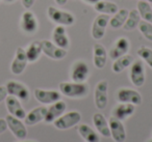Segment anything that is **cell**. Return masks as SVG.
I'll use <instances>...</instances> for the list:
<instances>
[{"mask_svg":"<svg viewBox=\"0 0 152 142\" xmlns=\"http://www.w3.org/2000/svg\"><path fill=\"white\" fill-rule=\"evenodd\" d=\"M58 87L61 94L71 99H81L89 93V86L85 82H61L59 83Z\"/></svg>","mask_w":152,"mask_h":142,"instance_id":"1","label":"cell"},{"mask_svg":"<svg viewBox=\"0 0 152 142\" xmlns=\"http://www.w3.org/2000/svg\"><path fill=\"white\" fill-rule=\"evenodd\" d=\"M47 15L50 18L51 21L56 23L57 25H63V26H71L75 22V18L69 12H65L58 9L56 7H49L47 9Z\"/></svg>","mask_w":152,"mask_h":142,"instance_id":"2","label":"cell"},{"mask_svg":"<svg viewBox=\"0 0 152 142\" xmlns=\"http://www.w3.org/2000/svg\"><path fill=\"white\" fill-rule=\"evenodd\" d=\"M81 120V115L77 111H71L66 114H63L57 119L53 121V125L58 130H68L74 125H78Z\"/></svg>","mask_w":152,"mask_h":142,"instance_id":"3","label":"cell"},{"mask_svg":"<svg viewBox=\"0 0 152 142\" xmlns=\"http://www.w3.org/2000/svg\"><path fill=\"white\" fill-rule=\"evenodd\" d=\"M107 89H108V82L106 80L99 81L95 87L94 101H95V106L99 110H103L106 107V105H107L108 102Z\"/></svg>","mask_w":152,"mask_h":142,"instance_id":"4","label":"cell"},{"mask_svg":"<svg viewBox=\"0 0 152 142\" xmlns=\"http://www.w3.org/2000/svg\"><path fill=\"white\" fill-rule=\"evenodd\" d=\"M5 120L7 123V128L16 138L22 140L27 137V129H26L25 125L21 121V119L9 114L5 117Z\"/></svg>","mask_w":152,"mask_h":142,"instance_id":"5","label":"cell"},{"mask_svg":"<svg viewBox=\"0 0 152 142\" xmlns=\"http://www.w3.org/2000/svg\"><path fill=\"white\" fill-rule=\"evenodd\" d=\"M7 90V94L16 96L18 100L27 102L29 100V90L24 84L17 81H9L5 85Z\"/></svg>","mask_w":152,"mask_h":142,"instance_id":"6","label":"cell"},{"mask_svg":"<svg viewBox=\"0 0 152 142\" xmlns=\"http://www.w3.org/2000/svg\"><path fill=\"white\" fill-rule=\"evenodd\" d=\"M41 46H42V52L44 53L46 56L49 58L54 59V60H59L63 59L67 55V50L63 48L57 47L54 43L50 42V41H41Z\"/></svg>","mask_w":152,"mask_h":142,"instance_id":"7","label":"cell"},{"mask_svg":"<svg viewBox=\"0 0 152 142\" xmlns=\"http://www.w3.org/2000/svg\"><path fill=\"white\" fill-rule=\"evenodd\" d=\"M90 69L88 64L83 60H78L73 63L71 69V79L73 82L83 83L89 78Z\"/></svg>","mask_w":152,"mask_h":142,"instance_id":"8","label":"cell"},{"mask_svg":"<svg viewBox=\"0 0 152 142\" xmlns=\"http://www.w3.org/2000/svg\"><path fill=\"white\" fill-rule=\"evenodd\" d=\"M117 100L120 103L132 104L134 106H139L142 104V96L137 90L130 88H122L117 93Z\"/></svg>","mask_w":152,"mask_h":142,"instance_id":"9","label":"cell"},{"mask_svg":"<svg viewBox=\"0 0 152 142\" xmlns=\"http://www.w3.org/2000/svg\"><path fill=\"white\" fill-rule=\"evenodd\" d=\"M110 16L107 15H101L97 16L95 18L93 22V25H92V36H93L94 40H101L102 38L105 34L106 26L108 25V22H110Z\"/></svg>","mask_w":152,"mask_h":142,"instance_id":"10","label":"cell"},{"mask_svg":"<svg viewBox=\"0 0 152 142\" xmlns=\"http://www.w3.org/2000/svg\"><path fill=\"white\" fill-rule=\"evenodd\" d=\"M145 67L141 60L133 61L130 69V81L137 87H142L145 83Z\"/></svg>","mask_w":152,"mask_h":142,"instance_id":"11","label":"cell"},{"mask_svg":"<svg viewBox=\"0 0 152 142\" xmlns=\"http://www.w3.org/2000/svg\"><path fill=\"white\" fill-rule=\"evenodd\" d=\"M28 63L27 57H26V52L23 48L19 47L16 50L15 58L12 61L11 71L14 75H21L25 70L26 65Z\"/></svg>","mask_w":152,"mask_h":142,"instance_id":"12","label":"cell"},{"mask_svg":"<svg viewBox=\"0 0 152 142\" xmlns=\"http://www.w3.org/2000/svg\"><path fill=\"white\" fill-rule=\"evenodd\" d=\"M110 130V136L115 140V142H124L126 140V132L122 121L112 116L108 120Z\"/></svg>","mask_w":152,"mask_h":142,"instance_id":"13","label":"cell"},{"mask_svg":"<svg viewBox=\"0 0 152 142\" xmlns=\"http://www.w3.org/2000/svg\"><path fill=\"white\" fill-rule=\"evenodd\" d=\"M5 105H7V109L10 112V114L13 116L17 117L19 119H24L26 116V112L24 108L22 107L20 100H18L16 96H7L5 99Z\"/></svg>","mask_w":152,"mask_h":142,"instance_id":"14","label":"cell"},{"mask_svg":"<svg viewBox=\"0 0 152 142\" xmlns=\"http://www.w3.org/2000/svg\"><path fill=\"white\" fill-rule=\"evenodd\" d=\"M61 92L56 90H45L41 88H37L34 90V98L41 104H53L61 100Z\"/></svg>","mask_w":152,"mask_h":142,"instance_id":"15","label":"cell"},{"mask_svg":"<svg viewBox=\"0 0 152 142\" xmlns=\"http://www.w3.org/2000/svg\"><path fill=\"white\" fill-rule=\"evenodd\" d=\"M21 28L24 32L28 34H32L38 30V20H37L36 16L32 12L26 11L22 14L21 17Z\"/></svg>","mask_w":152,"mask_h":142,"instance_id":"16","label":"cell"},{"mask_svg":"<svg viewBox=\"0 0 152 142\" xmlns=\"http://www.w3.org/2000/svg\"><path fill=\"white\" fill-rule=\"evenodd\" d=\"M66 109H67V105L64 101H57V102L53 103L48 109H47V113L45 115V122L50 123L53 122L55 119H57L59 116L65 113Z\"/></svg>","mask_w":152,"mask_h":142,"instance_id":"17","label":"cell"},{"mask_svg":"<svg viewBox=\"0 0 152 142\" xmlns=\"http://www.w3.org/2000/svg\"><path fill=\"white\" fill-rule=\"evenodd\" d=\"M130 49V43L126 38H120L116 41L113 48L110 51V57L112 59H117L123 55L127 54Z\"/></svg>","mask_w":152,"mask_h":142,"instance_id":"18","label":"cell"},{"mask_svg":"<svg viewBox=\"0 0 152 142\" xmlns=\"http://www.w3.org/2000/svg\"><path fill=\"white\" fill-rule=\"evenodd\" d=\"M52 40L53 43L59 48H63L67 50L70 47V41L68 38L67 32H66V28L63 25H57L54 28L52 33Z\"/></svg>","mask_w":152,"mask_h":142,"instance_id":"19","label":"cell"},{"mask_svg":"<svg viewBox=\"0 0 152 142\" xmlns=\"http://www.w3.org/2000/svg\"><path fill=\"white\" fill-rule=\"evenodd\" d=\"M93 62L97 69L101 70L105 67L107 60V52L103 45L95 44L93 47Z\"/></svg>","mask_w":152,"mask_h":142,"instance_id":"20","label":"cell"},{"mask_svg":"<svg viewBox=\"0 0 152 142\" xmlns=\"http://www.w3.org/2000/svg\"><path fill=\"white\" fill-rule=\"evenodd\" d=\"M46 113H47V108L45 106L37 107V108L32 109L30 112H28L26 114L25 118H24V122L27 125H37V123L44 120Z\"/></svg>","mask_w":152,"mask_h":142,"instance_id":"21","label":"cell"},{"mask_svg":"<svg viewBox=\"0 0 152 142\" xmlns=\"http://www.w3.org/2000/svg\"><path fill=\"white\" fill-rule=\"evenodd\" d=\"M135 110V106L132 104H126V103H121L119 104L113 111V116L116 117L119 120H124L128 118L129 116L133 114Z\"/></svg>","mask_w":152,"mask_h":142,"instance_id":"22","label":"cell"},{"mask_svg":"<svg viewBox=\"0 0 152 142\" xmlns=\"http://www.w3.org/2000/svg\"><path fill=\"white\" fill-rule=\"evenodd\" d=\"M93 122L97 131L99 132L100 135L103 137H110V130L108 121L105 119V117L101 114V113H95L93 116Z\"/></svg>","mask_w":152,"mask_h":142,"instance_id":"23","label":"cell"},{"mask_svg":"<svg viewBox=\"0 0 152 142\" xmlns=\"http://www.w3.org/2000/svg\"><path fill=\"white\" fill-rule=\"evenodd\" d=\"M94 9L96 12L103 15H115L119 11L118 5L112 1H105V0H100L97 3L94 4Z\"/></svg>","mask_w":152,"mask_h":142,"instance_id":"24","label":"cell"},{"mask_svg":"<svg viewBox=\"0 0 152 142\" xmlns=\"http://www.w3.org/2000/svg\"><path fill=\"white\" fill-rule=\"evenodd\" d=\"M133 61H134V58H133L132 55H130V54L123 55V56L115 59L114 63H113V67H112L113 72L116 74L121 73V72L124 71L126 67H128L129 65L132 64Z\"/></svg>","mask_w":152,"mask_h":142,"instance_id":"25","label":"cell"},{"mask_svg":"<svg viewBox=\"0 0 152 142\" xmlns=\"http://www.w3.org/2000/svg\"><path fill=\"white\" fill-rule=\"evenodd\" d=\"M77 131L86 142H100L99 135L90 125H79L77 127Z\"/></svg>","mask_w":152,"mask_h":142,"instance_id":"26","label":"cell"},{"mask_svg":"<svg viewBox=\"0 0 152 142\" xmlns=\"http://www.w3.org/2000/svg\"><path fill=\"white\" fill-rule=\"evenodd\" d=\"M140 21H141V16H140L139 11L137 9H133L129 12L128 17H127L126 21H125L124 25L122 27L126 31H132L139 26Z\"/></svg>","mask_w":152,"mask_h":142,"instance_id":"27","label":"cell"},{"mask_svg":"<svg viewBox=\"0 0 152 142\" xmlns=\"http://www.w3.org/2000/svg\"><path fill=\"white\" fill-rule=\"evenodd\" d=\"M26 57H27L28 62H36L39 58H40L41 54H42V46H41V42H32L31 44L28 46V48L25 50Z\"/></svg>","mask_w":152,"mask_h":142,"instance_id":"28","label":"cell"},{"mask_svg":"<svg viewBox=\"0 0 152 142\" xmlns=\"http://www.w3.org/2000/svg\"><path fill=\"white\" fill-rule=\"evenodd\" d=\"M129 12L127 11L126 9H121L113 16L112 19H110V22L108 24L110 25L112 28H115V29H118V28L122 27L124 25L125 21H126L127 17H128Z\"/></svg>","mask_w":152,"mask_h":142,"instance_id":"29","label":"cell"},{"mask_svg":"<svg viewBox=\"0 0 152 142\" xmlns=\"http://www.w3.org/2000/svg\"><path fill=\"white\" fill-rule=\"evenodd\" d=\"M137 7L142 19L144 21L152 23V7L150 5V3L147 1H144V0H139Z\"/></svg>","mask_w":152,"mask_h":142,"instance_id":"30","label":"cell"},{"mask_svg":"<svg viewBox=\"0 0 152 142\" xmlns=\"http://www.w3.org/2000/svg\"><path fill=\"white\" fill-rule=\"evenodd\" d=\"M137 55L152 69V50L148 47L142 46L137 50Z\"/></svg>","mask_w":152,"mask_h":142,"instance_id":"31","label":"cell"},{"mask_svg":"<svg viewBox=\"0 0 152 142\" xmlns=\"http://www.w3.org/2000/svg\"><path fill=\"white\" fill-rule=\"evenodd\" d=\"M139 29L141 31V33L147 38L148 41L152 42V23L147 21H140L139 23Z\"/></svg>","mask_w":152,"mask_h":142,"instance_id":"32","label":"cell"},{"mask_svg":"<svg viewBox=\"0 0 152 142\" xmlns=\"http://www.w3.org/2000/svg\"><path fill=\"white\" fill-rule=\"evenodd\" d=\"M7 90L5 86H0V103L3 102V101L7 99Z\"/></svg>","mask_w":152,"mask_h":142,"instance_id":"33","label":"cell"},{"mask_svg":"<svg viewBox=\"0 0 152 142\" xmlns=\"http://www.w3.org/2000/svg\"><path fill=\"white\" fill-rule=\"evenodd\" d=\"M7 130V123L5 118H0V135L2 133H4Z\"/></svg>","mask_w":152,"mask_h":142,"instance_id":"34","label":"cell"},{"mask_svg":"<svg viewBox=\"0 0 152 142\" xmlns=\"http://www.w3.org/2000/svg\"><path fill=\"white\" fill-rule=\"evenodd\" d=\"M21 2H22V5H23L26 9H29L30 7L34 4L36 0H21Z\"/></svg>","mask_w":152,"mask_h":142,"instance_id":"35","label":"cell"},{"mask_svg":"<svg viewBox=\"0 0 152 142\" xmlns=\"http://www.w3.org/2000/svg\"><path fill=\"white\" fill-rule=\"evenodd\" d=\"M54 1L57 5H59V7H63V5H65L66 3L68 2V0H54Z\"/></svg>","mask_w":152,"mask_h":142,"instance_id":"36","label":"cell"},{"mask_svg":"<svg viewBox=\"0 0 152 142\" xmlns=\"http://www.w3.org/2000/svg\"><path fill=\"white\" fill-rule=\"evenodd\" d=\"M83 1L86 3H89V4H95V3H97L100 0H83Z\"/></svg>","mask_w":152,"mask_h":142,"instance_id":"37","label":"cell"},{"mask_svg":"<svg viewBox=\"0 0 152 142\" xmlns=\"http://www.w3.org/2000/svg\"><path fill=\"white\" fill-rule=\"evenodd\" d=\"M4 2H7V3H12V2H15L16 0H3Z\"/></svg>","mask_w":152,"mask_h":142,"instance_id":"38","label":"cell"},{"mask_svg":"<svg viewBox=\"0 0 152 142\" xmlns=\"http://www.w3.org/2000/svg\"><path fill=\"white\" fill-rule=\"evenodd\" d=\"M144 1H147V2H149V3H152V0H144Z\"/></svg>","mask_w":152,"mask_h":142,"instance_id":"39","label":"cell"},{"mask_svg":"<svg viewBox=\"0 0 152 142\" xmlns=\"http://www.w3.org/2000/svg\"><path fill=\"white\" fill-rule=\"evenodd\" d=\"M16 142H36V141H16Z\"/></svg>","mask_w":152,"mask_h":142,"instance_id":"40","label":"cell"},{"mask_svg":"<svg viewBox=\"0 0 152 142\" xmlns=\"http://www.w3.org/2000/svg\"><path fill=\"white\" fill-rule=\"evenodd\" d=\"M148 142H152V139H151V140H149V141H148Z\"/></svg>","mask_w":152,"mask_h":142,"instance_id":"41","label":"cell"},{"mask_svg":"<svg viewBox=\"0 0 152 142\" xmlns=\"http://www.w3.org/2000/svg\"><path fill=\"white\" fill-rule=\"evenodd\" d=\"M151 136H152V132H151Z\"/></svg>","mask_w":152,"mask_h":142,"instance_id":"42","label":"cell"}]
</instances>
